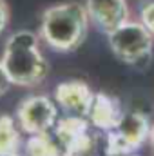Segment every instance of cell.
<instances>
[{
	"instance_id": "1",
	"label": "cell",
	"mask_w": 154,
	"mask_h": 156,
	"mask_svg": "<svg viewBox=\"0 0 154 156\" xmlns=\"http://www.w3.org/2000/svg\"><path fill=\"white\" fill-rule=\"evenodd\" d=\"M89 29V15L80 2H62L42 13L38 37L53 51L71 53L83 44Z\"/></svg>"
},
{
	"instance_id": "2",
	"label": "cell",
	"mask_w": 154,
	"mask_h": 156,
	"mask_svg": "<svg viewBox=\"0 0 154 156\" xmlns=\"http://www.w3.org/2000/svg\"><path fill=\"white\" fill-rule=\"evenodd\" d=\"M0 62L11 83L18 87L40 85L49 73V64L38 47V35L27 29L16 31L5 40Z\"/></svg>"
},
{
	"instance_id": "3",
	"label": "cell",
	"mask_w": 154,
	"mask_h": 156,
	"mask_svg": "<svg viewBox=\"0 0 154 156\" xmlns=\"http://www.w3.org/2000/svg\"><path fill=\"white\" fill-rule=\"evenodd\" d=\"M109 47L116 58L123 64L136 66L152 55L154 37L143 27L142 22L127 20L107 35Z\"/></svg>"
},
{
	"instance_id": "4",
	"label": "cell",
	"mask_w": 154,
	"mask_h": 156,
	"mask_svg": "<svg viewBox=\"0 0 154 156\" xmlns=\"http://www.w3.org/2000/svg\"><path fill=\"white\" fill-rule=\"evenodd\" d=\"M151 122L140 111H125L114 129L107 133V156H129L138 151L151 136Z\"/></svg>"
},
{
	"instance_id": "5",
	"label": "cell",
	"mask_w": 154,
	"mask_h": 156,
	"mask_svg": "<svg viewBox=\"0 0 154 156\" xmlns=\"http://www.w3.org/2000/svg\"><path fill=\"white\" fill-rule=\"evenodd\" d=\"M51 133L62 147V156H91L98 140L85 116L78 115L58 120Z\"/></svg>"
},
{
	"instance_id": "6",
	"label": "cell",
	"mask_w": 154,
	"mask_h": 156,
	"mask_svg": "<svg viewBox=\"0 0 154 156\" xmlns=\"http://www.w3.org/2000/svg\"><path fill=\"white\" fill-rule=\"evenodd\" d=\"M58 122V107L45 94L24 98L16 107V123L27 136L51 133Z\"/></svg>"
},
{
	"instance_id": "7",
	"label": "cell",
	"mask_w": 154,
	"mask_h": 156,
	"mask_svg": "<svg viewBox=\"0 0 154 156\" xmlns=\"http://www.w3.org/2000/svg\"><path fill=\"white\" fill-rule=\"evenodd\" d=\"M89 20L103 33H111L129 20L127 0H83Z\"/></svg>"
},
{
	"instance_id": "8",
	"label": "cell",
	"mask_w": 154,
	"mask_h": 156,
	"mask_svg": "<svg viewBox=\"0 0 154 156\" xmlns=\"http://www.w3.org/2000/svg\"><path fill=\"white\" fill-rule=\"evenodd\" d=\"M94 91L82 80H65L54 87V102L71 115L87 116Z\"/></svg>"
},
{
	"instance_id": "9",
	"label": "cell",
	"mask_w": 154,
	"mask_h": 156,
	"mask_svg": "<svg viewBox=\"0 0 154 156\" xmlns=\"http://www.w3.org/2000/svg\"><path fill=\"white\" fill-rule=\"evenodd\" d=\"M123 113L125 111L116 96L107 94V93H94V98L91 102V107H89L85 118L91 122V125L94 129L109 133L111 129H114L118 125Z\"/></svg>"
},
{
	"instance_id": "10",
	"label": "cell",
	"mask_w": 154,
	"mask_h": 156,
	"mask_svg": "<svg viewBox=\"0 0 154 156\" xmlns=\"http://www.w3.org/2000/svg\"><path fill=\"white\" fill-rule=\"evenodd\" d=\"M22 147V129L16 118L9 115H0V154L18 153Z\"/></svg>"
},
{
	"instance_id": "11",
	"label": "cell",
	"mask_w": 154,
	"mask_h": 156,
	"mask_svg": "<svg viewBox=\"0 0 154 156\" xmlns=\"http://www.w3.org/2000/svg\"><path fill=\"white\" fill-rule=\"evenodd\" d=\"M24 156H62V147L53 133L31 134L24 145Z\"/></svg>"
},
{
	"instance_id": "12",
	"label": "cell",
	"mask_w": 154,
	"mask_h": 156,
	"mask_svg": "<svg viewBox=\"0 0 154 156\" xmlns=\"http://www.w3.org/2000/svg\"><path fill=\"white\" fill-rule=\"evenodd\" d=\"M140 22L154 37V0H149V2H145L142 5V9H140Z\"/></svg>"
},
{
	"instance_id": "13",
	"label": "cell",
	"mask_w": 154,
	"mask_h": 156,
	"mask_svg": "<svg viewBox=\"0 0 154 156\" xmlns=\"http://www.w3.org/2000/svg\"><path fill=\"white\" fill-rule=\"evenodd\" d=\"M9 24V5L5 0H0V35Z\"/></svg>"
},
{
	"instance_id": "14",
	"label": "cell",
	"mask_w": 154,
	"mask_h": 156,
	"mask_svg": "<svg viewBox=\"0 0 154 156\" xmlns=\"http://www.w3.org/2000/svg\"><path fill=\"white\" fill-rule=\"evenodd\" d=\"M11 80L9 76L5 75V71H4V66H2V62H0V96H4L9 89H11Z\"/></svg>"
},
{
	"instance_id": "15",
	"label": "cell",
	"mask_w": 154,
	"mask_h": 156,
	"mask_svg": "<svg viewBox=\"0 0 154 156\" xmlns=\"http://www.w3.org/2000/svg\"><path fill=\"white\" fill-rule=\"evenodd\" d=\"M149 142H151V145H152V151H154V125L151 127V136H149Z\"/></svg>"
},
{
	"instance_id": "16",
	"label": "cell",
	"mask_w": 154,
	"mask_h": 156,
	"mask_svg": "<svg viewBox=\"0 0 154 156\" xmlns=\"http://www.w3.org/2000/svg\"><path fill=\"white\" fill-rule=\"evenodd\" d=\"M0 156H22L20 153H9V154H0Z\"/></svg>"
},
{
	"instance_id": "17",
	"label": "cell",
	"mask_w": 154,
	"mask_h": 156,
	"mask_svg": "<svg viewBox=\"0 0 154 156\" xmlns=\"http://www.w3.org/2000/svg\"><path fill=\"white\" fill-rule=\"evenodd\" d=\"M129 156H136V154H129Z\"/></svg>"
}]
</instances>
